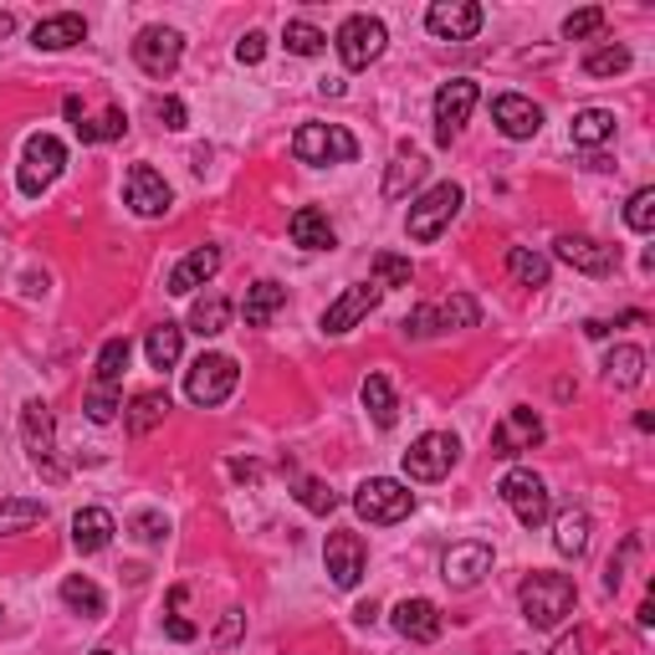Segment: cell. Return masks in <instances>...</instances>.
<instances>
[{"label": "cell", "instance_id": "cell-27", "mask_svg": "<svg viewBox=\"0 0 655 655\" xmlns=\"http://www.w3.org/2000/svg\"><path fill=\"white\" fill-rule=\"evenodd\" d=\"M165 415H169V395H165V389H138L134 400H129V410H123V425H129L134 436H149Z\"/></svg>", "mask_w": 655, "mask_h": 655}, {"label": "cell", "instance_id": "cell-11", "mask_svg": "<svg viewBox=\"0 0 655 655\" xmlns=\"http://www.w3.org/2000/svg\"><path fill=\"white\" fill-rule=\"evenodd\" d=\"M180 57H185V36L174 32V26H144L134 36V62L149 77H169V72L180 68Z\"/></svg>", "mask_w": 655, "mask_h": 655}, {"label": "cell", "instance_id": "cell-3", "mask_svg": "<svg viewBox=\"0 0 655 655\" xmlns=\"http://www.w3.org/2000/svg\"><path fill=\"white\" fill-rule=\"evenodd\" d=\"M292 154L303 165H353L359 159V138L343 123H303L292 134Z\"/></svg>", "mask_w": 655, "mask_h": 655}, {"label": "cell", "instance_id": "cell-53", "mask_svg": "<svg viewBox=\"0 0 655 655\" xmlns=\"http://www.w3.org/2000/svg\"><path fill=\"white\" fill-rule=\"evenodd\" d=\"M548 655H584V635L573 630V635H558V645Z\"/></svg>", "mask_w": 655, "mask_h": 655}, {"label": "cell", "instance_id": "cell-30", "mask_svg": "<svg viewBox=\"0 0 655 655\" xmlns=\"http://www.w3.org/2000/svg\"><path fill=\"white\" fill-rule=\"evenodd\" d=\"M36 522H47V502H36V497H5L0 502V538L32 533Z\"/></svg>", "mask_w": 655, "mask_h": 655}, {"label": "cell", "instance_id": "cell-20", "mask_svg": "<svg viewBox=\"0 0 655 655\" xmlns=\"http://www.w3.org/2000/svg\"><path fill=\"white\" fill-rule=\"evenodd\" d=\"M492 123L507 138H533L543 129V108L533 98H522V93H502V98L492 102Z\"/></svg>", "mask_w": 655, "mask_h": 655}, {"label": "cell", "instance_id": "cell-38", "mask_svg": "<svg viewBox=\"0 0 655 655\" xmlns=\"http://www.w3.org/2000/svg\"><path fill=\"white\" fill-rule=\"evenodd\" d=\"M507 271H512L522 287H548V256L533 252V246H512V252H507Z\"/></svg>", "mask_w": 655, "mask_h": 655}, {"label": "cell", "instance_id": "cell-43", "mask_svg": "<svg viewBox=\"0 0 655 655\" xmlns=\"http://www.w3.org/2000/svg\"><path fill=\"white\" fill-rule=\"evenodd\" d=\"M630 68V47H599L584 57V72L589 77H620Z\"/></svg>", "mask_w": 655, "mask_h": 655}, {"label": "cell", "instance_id": "cell-56", "mask_svg": "<svg viewBox=\"0 0 655 655\" xmlns=\"http://www.w3.org/2000/svg\"><path fill=\"white\" fill-rule=\"evenodd\" d=\"M11 32H16V16H11V11H0V41H5Z\"/></svg>", "mask_w": 655, "mask_h": 655}, {"label": "cell", "instance_id": "cell-5", "mask_svg": "<svg viewBox=\"0 0 655 655\" xmlns=\"http://www.w3.org/2000/svg\"><path fill=\"white\" fill-rule=\"evenodd\" d=\"M21 440H26V456L32 466L47 476V482H62L68 466L57 461V440H51V404L47 400H26L21 404Z\"/></svg>", "mask_w": 655, "mask_h": 655}, {"label": "cell", "instance_id": "cell-18", "mask_svg": "<svg viewBox=\"0 0 655 655\" xmlns=\"http://www.w3.org/2000/svg\"><path fill=\"white\" fill-rule=\"evenodd\" d=\"M538 440H543V421L527 404H518V410H507L502 421H497V430H492V456H522V451H533Z\"/></svg>", "mask_w": 655, "mask_h": 655}, {"label": "cell", "instance_id": "cell-50", "mask_svg": "<svg viewBox=\"0 0 655 655\" xmlns=\"http://www.w3.org/2000/svg\"><path fill=\"white\" fill-rule=\"evenodd\" d=\"M154 118H159L165 129H174V134L190 123V113H185V102H180V98H159V102H154Z\"/></svg>", "mask_w": 655, "mask_h": 655}, {"label": "cell", "instance_id": "cell-36", "mask_svg": "<svg viewBox=\"0 0 655 655\" xmlns=\"http://www.w3.org/2000/svg\"><path fill=\"white\" fill-rule=\"evenodd\" d=\"M190 328H195L201 338L226 333V328H231V303H226V298H216V292H210V298H201V303L190 307Z\"/></svg>", "mask_w": 655, "mask_h": 655}, {"label": "cell", "instance_id": "cell-52", "mask_svg": "<svg viewBox=\"0 0 655 655\" xmlns=\"http://www.w3.org/2000/svg\"><path fill=\"white\" fill-rule=\"evenodd\" d=\"M241 624H246V615H241V609H226V620H220V630H216V645H235V640H241Z\"/></svg>", "mask_w": 655, "mask_h": 655}, {"label": "cell", "instance_id": "cell-44", "mask_svg": "<svg viewBox=\"0 0 655 655\" xmlns=\"http://www.w3.org/2000/svg\"><path fill=\"white\" fill-rule=\"evenodd\" d=\"M436 318H440V333H446V328H476L482 313H476V303H471L466 292H456L451 303H436Z\"/></svg>", "mask_w": 655, "mask_h": 655}, {"label": "cell", "instance_id": "cell-31", "mask_svg": "<svg viewBox=\"0 0 655 655\" xmlns=\"http://www.w3.org/2000/svg\"><path fill=\"white\" fill-rule=\"evenodd\" d=\"M554 548L563 558H579L589 548V512L584 507H563L554 522Z\"/></svg>", "mask_w": 655, "mask_h": 655}, {"label": "cell", "instance_id": "cell-4", "mask_svg": "<svg viewBox=\"0 0 655 655\" xmlns=\"http://www.w3.org/2000/svg\"><path fill=\"white\" fill-rule=\"evenodd\" d=\"M235 379H241V369H235L231 353H201L185 374V395L201 404V410H216V404L231 400Z\"/></svg>", "mask_w": 655, "mask_h": 655}, {"label": "cell", "instance_id": "cell-6", "mask_svg": "<svg viewBox=\"0 0 655 655\" xmlns=\"http://www.w3.org/2000/svg\"><path fill=\"white\" fill-rule=\"evenodd\" d=\"M62 169H68V144L57 134H32L26 149H21V174H16L21 195H41Z\"/></svg>", "mask_w": 655, "mask_h": 655}, {"label": "cell", "instance_id": "cell-29", "mask_svg": "<svg viewBox=\"0 0 655 655\" xmlns=\"http://www.w3.org/2000/svg\"><path fill=\"white\" fill-rule=\"evenodd\" d=\"M144 353H149L154 369H174V364H180V353H185V328H180V323H159V328H149Z\"/></svg>", "mask_w": 655, "mask_h": 655}, {"label": "cell", "instance_id": "cell-16", "mask_svg": "<svg viewBox=\"0 0 655 655\" xmlns=\"http://www.w3.org/2000/svg\"><path fill=\"white\" fill-rule=\"evenodd\" d=\"M425 26L440 41H471V36L482 32V5L476 0H436L425 11Z\"/></svg>", "mask_w": 655, "mask_h": 655}, {"label": "cell", "instance_id": "cell-7", "mask_svg": "<svg viewBox=\"0 0 655 655\" xmlns=\"http://www.w3.org/2000/svg\"><path fill=\"white\" fill-rule=\"evenodd\" d=\"M338 57H343V68L349 72H364L374 68L379 57H385L389 47V32H385V21L379 16H349L343 26H338Z\"/></svg>", "mask_w": 655, "mask_h": 655}, {"label": "cell", "instance_id": "cell-49", "mask_svg": "<svg viewBox=\"0 0 655 655\" xmlns=\"http://www.w3.org/2000/svg\"><path fill=\"white\" fill-rule=\"evenodd\" d=\"M262 57H267V36L262 32H246L241 41H235V62H241V68H256Z\"/></svg>", "mask_w": 655, "mask_h": 655}, {"label": "cell", "instance_id": "cell-22", "mask_svg": "<svg viewBox=\"0 0 655 655\" xmlns=\"http://www.w3.org/2000/svg\"><path fill=\"white\" fill-rule=\"evenodd\" d=\"M113 533H118V522L108 507H83V512L72 518V548H77V554H102V548L113 543Z\"/></svg>", "mask_w": 655, "mask_h": 655}, {"label": "cell", "instance_id": "cell-14", "mask_svg": "<svg viewBox=\"0 0 655 655\" xmlns=\"http://www.w3.org/2000/svg\"><path fill=\"white\" fill-rule=\"evenodd\" d=\"M379 298H385V292H379L374 282L343 287V292H338V303H328V313H323V333L338 338V333H349V328H359V323L379 307Z\"/></svg>", "mask_w": 655, "mask_h": 655}, {"label": "cell", "instance_id": "cell-10", "mask_svg": "<svg viewBox=\"0 0 655 655\" xmlns=\"http://www.w3.org/2000/svg\"><path fill=\"white\" fill-rule=\"evenodd\" d=\"M502 502L512 507V518L522 522V527H543L548 522V512H554V502H548V487H543L538 471H507L502 476Z\"/></svg>", "mask_w": 655, "mask_h": 655}, {"label": "cell", "instance_id": "cell-28", "mask_svg": "<svg viewBox=\"0 0 655 655\" xmlns=\"http://www.w3.org/2000/svg\"><path fill=\"white\" fill-rule=\"evenodd\" d=\"M569 138L579 149H599V144L615 138V113H609V108H584V113H573Z\"/></svg>", "mask_w": 655, "mask_h": 655}, {"label": "cell", "instance_id": "cell-45", "mask_svg": "<svg viewBox=\"0 0 655 655\" xmlns=\"http://www.w3.org/2000/svg\"><path fill=\"white\" fill-rule=\"evenodd\" d=\"M624 226H630V231H655V190L645 185V190H635V195H630V205H624Z\"/></svg>", "mask_w": 655, "mask_h": 655}, {"label": "cell", "instance_id": "cell-54", "mask_svg": "<svg viewBox=\"0 0 655 655\" xmlns=\"http://www.w3.org/2000/svg\"><path fill=\"white\" fill-rule=\"evenodd\" d=\"M165 630H169V640H195V635H201V630H195L190 620H180V615H174V620H165Z\"/></svg>", "mask_w": 655, "mask_h": 655}, {"label": "cell", "instance_id": "cell-12", "mask_svg": "<svg viewBox=\"0 0 655 655\" xmlns=\"http://www.w3.org/2000/svg\"><path fill=\"white\" fill-rule=\"evenodd\" d=\"M123 201H129V210L144 220L165 216L169 205H174V190H169V180L159 174V169L149 165H134L129 174H123Z\"/></svg>", "mask_w": 655, "mask_h": 655}, {"label": "cell", "instance_id": "cell-24", "mask_svg": "<svg viewBox=\"0 0 655 655\" xmlns=\"http://www.w3.org/2000/svg\"><path fill=\"white\" fill-rule=\"evenodd\" d=\"M216 271H220V252H216V246H195L180 267L169 271V292H174V298H190V292L205 287Z\"/></svg>", "mask_w": 655, "mask_h": 655}, {"label": "cell", "instance_id": "cell-19", "mask_svg": "<svg viewBox=\"0 0 655 655\" xmlns=\"http://www.w3.org/2000/svg\"><path fill=\"white\" fill-rule=\"evenodd\" d=\"M558 262H569L573 271H589V277H609L615 271V246H605V241H594V235H558L554 241Z\"/></svg>", "mask_w": 655, "mask_h": 655}, {"label": "cell", "instance_id": "cell-48", "mask_svg": "<svg viewBox=\"0 0 655 655\" xmlns=\"http://www.w3.org/2000/svg\"><path fill=\"white\" fill-rule=\"evenodd\" d=\"M400 328H404V338H436V333H440L436 303H425V307H415V313H410V318H404Z\"/></svg>", "mask_w": 655, "mask_h": 655}, {"label": "cell", "instance_id": "cell-9", "mask_svg": "<svg viewBox=\"0 0 655 655\" xmlns=\"http://www.w3.org/2000/svg\"><path fill=\"white\" fill-rule=\"evenodd\" d=\"M456 456H461V440L446 436V430H425V436L404 451V476H410V482H440V476H451Z\"/></svg>", "mask_w": 655, "mask_h": 655}, {"label": "cell", "instance_id": "cell-21", "mask_svg": "<svg viewBox=\"0 0 655 655\" xmlns=\"http://www.w3.org/2000/svg\"><path fill=\"white\" fill-rule=\"evenodd\" d=\"M389 620H395V630H400L404 640H415V645H430V640L440 635V609L430 605V599H400Z\"/></svg>", "mask_w": 655, "mask_h": 655}, {"label": "cell", "instance_id": "cell-32", "mask_svg": "<svg viewBox=\"0 0 655 655\" xmlns=\"http://www.w3.org/2000/svg\"><path fill=\"white\" fill-rule=\"evenodd\" d=\"M425 169L430 165H425L421 154L410 149V144H400V154H395V165H389V174H385V195L389 201H400L404 190H415L425 180Z\"/></svg>", "mask_w": 655, "mask_h": 655}, {"label": "cell", "instance_id": "cell-15", "mask_svg": "<svg viewBox=\"0 0 655 655\" xmlns=\"http://www.w3.org/2000/svg\"><path fill=\"white\" fill-rule=\"evenodd\" d=\"M364 563H369V554H364V538H359V533H333V538L323 543V569H328V579H333L338 589H359Z\"/></svg>", "mask_w": 655, "mask_h": 655}, {"label": "cell", "instance_id": "cell-25", "mask_svg": "<svg viewBox=\"0 0 655 655\" xmlns=\"http://www.w3.org/2000/svg\"><path fill=\"white\" fill-rule=\"evenodd\" d=\"M83 36H87V21L77 16V11H62V16L36 21L32 47H36V51H68V47H77Z\"/></svg>", "mask_w": 655, "mask_h": 655}, {"label": "cell", "instance_id": "cell-2", "mask_svg": "<svg viewBox=\"0 0 655 655\" xmlns=\"http://www.w3.org/2000/svg\"><path fill=\"white\" fill-rule=\"evenodd\" d=\"M353 512L374 527H389V522H404L415 512V492L395 482V476H369L364 487L353 492Z\"/></svg>", "mask_w": 655, "mask_h": 655}, {"label": "cell", "instance_id": "cell-34", "mask_svg": "<svg viewBox=\"0 0 655 655\" xmlns=\"http://www.w3.org/2000/svg\"><path fill=\"white\" fill-rule=\"evenodd\" d=\"M364 410H369V421L379 425V430H389V425L400 421V400H395L385 374H369V379H364Z\"/></svg>", "mask_w": 655, "mask_h": 655}, {"label": "cell", "instance_id": "cell-26", "mask_svg": "<svg viewBox=\"0 0 655 655\" xmlns=\"http://www.w3.org/2000/svg\"><path fill=\"white\" fill-rule=\"evenodd\" d=\"M287 307V287L282 282H256V287H246V303H241V313H246V328H267L277 313Z\"/></svg>", "mask_w": 655, "mask_h": 655}, {"label": "cell", "instance_id": "cell-37", "mask_svg": "<svg viewBox=\"0 0 655 655\" xmlns=\"http://www.w3.org/2000/svg\"><path fill=\"white\" fill-rule=\"evenodd\" d=\"M123 369H129V338H108L98 353V374H93V385L98 389H118L123 385Z\"/></svg>", "mask_w": 655, "mask_h": 655}, {"label": "cell", "instance_id": "cell-40", "mask_svg": "<svg viewBox=\"0 0 655 655\" xmlns=\"http://www.w3.org/2000/svg\"><path fill=\"white\" fill-rule=\"evenodd\" d=\"M282 41H287V51H292V57H318V51L328 47V36H323L313 21H287Z\"/></svg>", "mask_w": 655, "mask_h": 655}, {"label": "cell", "instance_id": "cell-46", "mask_svg": "<svg viewBox=\"0 0 655 655\" xmlns=\"http://www.w3.org/2000/svg\"><path fill=\"white\" fill-rule=\"evenodd\" d=\"M118 410H123V400H118V389H87V421L93 425H108L118 415Z\"/></svg>", "mask_w": 655, "mask_h": 655}, {"label": "cell", "instance_id": "cell-17", "mask_svg": "<svg viewBox=\"0 0 655 655\" xmlns=\"http://www.w3.org/2000/svg\"><path fill=\"white\" fill-rule=\"evenodd\" d=\"M492 573V548L487 543H456L440 558V579L451 589H476Z\"/></svg>", "mask_w": 655, "mask_h": 655}, {"label": "cell", "instance_id": "cell-8", "mask_svg": "<svg viewBox=\"0 0 655 655\" xmlns=\"http://www.w3.org/2000/svg\"><path fill=\"white\" fill-rule=\"evenodd\" d=\"M461 185H436L425 190L421 201L410 205V216H404V231H410V241H436L446 226H451L456 216H461Z\"/></svg>", "mask_w": 655, "mask_h": 655}, {"label": "cell", "instance_id": "cell-42", "mask_svg": "<svg viewBox=\"0 0 655 655\" xmlns=\"http://www.w3.org/2000/svg\"><path fill=\"white\" fill-rule=\"evenodd\" d=\"M123 129H129V118L118 113V108H108V113L102 118H93V123H77V138H83V144H108V138H123Z\"/></svg>", "mask_w": 655, "mask_h": 655}, {"label": "cell", "instance_id": "cell-1", "mask_svg": "<svg viewBox=\"0 0 655 655\" xmlns=\"http://www.w3.org/2000/svg\"><path fill=\"white\" fill-rule=\"evenodd\" d=\"M518 605H522V620L533 630H554V624H563L573 615L579 589H573L569 573H533V579H522Z\"/></svg>", "mask_w": 655, "mask_h": 655}, {"label": "cell", "instance_id": "cell-35", "mask_svg": "<svg viewBox=\"0 0 655 655\" xmlns=\"http://www.w3.org/2000/svg\"><path fill=\"white\" fill-rule=\"evenodd\" d=\"M62 605L77 609L83 620H98L102 609H108V599H102V589L93 584V579H83V573H72V579H62Z\"/></svg>", "mask_w": 655, "mask_h": 655}, {"label": "cell", "instance_id": "cell-51", "mask_svg": "<svg viewBox=\"0 0 655 655\" xmlns=\"http://www.w3.org/2000/svg\"><path fill=\"white\" fill-rule=\"evenodd\" d=\"M134 533H138V538H144V543H159V538H165V533H169L165 512H138V518H134Z\"/></svg>", "mask_w": 655, "mask_h": 655}, {"label": "cell", "instance_id": "cell-55", "mask_svg": "<svg viewBox=\"0 0 655 655\" xmlns=\"http://www.w3.org/2000/svg\"><path fill=\"white\" fill-rule=\"evenodd\" d=\"M353 620H359V624H374V620H379V609H374V605H359V609H353Z\"/></svg>", "mask_w": 655, "mask_h": 655}, {"label": "cell", "instance_id": "cell-39", "mask_svg": "<svg viewBox=\"0 0 655 655\" xmlns=\"http://www.w3.org/2000/svg\"><path fill=\"white\" fill-rule=\"evenodd\" d=\"M415 282V267H410V256H395V252H379L374 256V287L389 292V287H410Z\"/></svg>", "mask_w": 655, "mask_h": 655}, {"label": "cell", "instance_id": "cell-13", "mask_svg": "<svg viewBox=\"0 0 655 655\" xmlns=\"http://www.w3.org/2000/svg\"><path fill=\"white\" fill-rule=\"evenodd\" d=\"M476 98H482V87L471 83V77H451V83H440V93H436V144H451V138L461 134V123L471 118Z\"/></svg>", "mask_w": 655, "mask_h": 655}, {"label": "cell", "instance_id": "cell-57", "mask_svg": "<svg viewBox=\"0 0 655 655\" xmlns=\"http://www.w3.org/2000/svg\"><path fill=\"white\" fill-rule=\"evenodd\" d=\"M93 655H118V651H93Z\"/></svg>", "mask_w": 655, "mask_h": 655}, {"label": "cell", "instance_id": "cell-47", "mask_svg": "<svg viewBox=\"0 0 655 655\" xmlns=\"http://www.w3.org/2000/svg\"><path fill=\"white\" fill-rule=\"evenodd\" d=\"M599 26H605V11H599V5H584V11H573V16L563 21V36L579 41V36H594Z\"/></svg>", "mask_w": 655, "mask_h": 655}, {"label": "cell", "instance_id": "cell-41", "mask_svg": "<svg viewBox=\"0 0 655 655\" xmlns=\"http://www.w3.org/2000/svg\"><path fill=\"white\" fill-rule=\"evenodd\" d=\"M298 502H303L313 518H328V512L338 507V492L328 487L323 476H303V482H298Z\"/></svg>", "mask_w": 655, "mask_h": 655}, {"label": "cell", "instance_id": "cell-33", "mask_svg": "<svg viewBox=\"0 0 655 655\" xmlns=\"http://www.w3.org/2000/svg\"><path fill=\"white\" fill-rule=\"evenodd\" d=\"M605 379L615 389H635L640 379H645V349H635V343H620V349L605 359Z\"/></svg>", "mask_w": 655, "mask_h": 655}, {"label": "cell", "instance_id": "cell-23", "mask_svg": "<svg viewBox=\"0 0 655 655\" xmlns=\"http://www.w3.org/2000/svg\"><path fill=\"white\" fill-rule=\"evenodd\" d=\"M292 246H303V252H333L338 246V231L333 220L323 216V210H313V205H303V210H292Z\"/></svg>", "mask_w": 655, "mask_h": 655}]
</instances>
